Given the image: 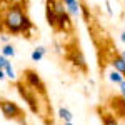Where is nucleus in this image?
Here are the masks:
<instances>
[{
  "label": "nucleus",
  "mask_w": 125,
  "mask_h": 125,
  "mask_svg": "<svg viewBox=\"0 0 125 125\" xmlns=\"http://www.w3.org/2000/svg\"><path fill=\"white\" fill-rule=\"evenodd\" d=\"M72 27H73V25H72V20H70V13H68L67 10L60 12V13H58V22H57L55 32H70Z\"/></svg>",
  "instance_id": "9"
},
{
  "label": "nucleus",
  "mask_w": 125,
  "mask_h": 125,
  "mask_svg": "<svg viewBox=\"0 0 125 125\" xmlns=\"http://www.w3.org/2000/svg\"><path fill=\"white\" fill-rule=\"evenodd\" d=\"M3 17H2V13H0V33H2V32H3Z\"/></svg>",
  "instance_id": "19"
},
{
  "label": "nucleus",
  "mask_w": 125,
  "mask_h": 125,
  "mask_svg": "<svg viewBox=\"0 0 125 125\" xmlns=\"http://www.w3.org/2000/svg\"><path fill=\"white\" fill-rule=\"evenodd\" d=\"M120 40H122V42L125 43V32H122V35H120Z\"/></svg>",
  "instance_id": "21"
},
{
  "label": "nucleus",
  "mask_w": 125,
  "mask_h": 125,
  "mask_svg": "<svg viewBox=\"0 0 125 125\" xmlns=\"http://www.w3.org/2000/svg\"><path fill=\"white\" fill-rule=\"evenodd\" d=\"M120 55H122V58H124V62H125V52H120Z\"/></svg>",
  "instance_id": "22"
},
{
  "label": "nucleus",
  "mask_w": 125,
  "mask_h": 125,
  "mask_svg": "<svg viewBox=\"0 0 125 125\" xmlns=\"http://www.w3.org/2000/svg\"><path fill=\"white\" fill-rule=\"evenodd\" d=\"M17 87V92H19V95L23 98V102H27V105L30 107V110L33 112V114H40V102H39V94L29 87L25 82H17L15 83Z\"/></svg>",
  "instance_id": "3"
},
{
  "label": "nucleus",
  "mask_w": 125,
  "mask_h": 125,
  "mask_svg": "<svg viewBox=\"0 0 125 125\" xmlns=\"http://www.w3.org/2000/svg\"><path fill=\"white\" fill-rule=\"evenodd\" d=\"M58 117H60L63 122H72V118H73L72 112H70L68 108H65V107H60V108H58Z\"/></svg>",
  "instance_id": "14"
},
{
  "label": "nucleus",
  "mask_w": 125,
  "mask_h": 125,
  "mask_svg": "<svg viewBox=\"0 0 125 125\" xmlns=\"http://www.w3.org/2000/svg\"><path fill=\"white\" fill-rule=\"evenodd\" d=\"M63 5H65V10L70 13V17H77L82 10V3L78 0H63Z\"/></svg>",
  "instance_id": "10"
},
{
  "label": "nucleus",
  "mask_w": 125,
  "mask_h": 125,
  "mask_svg": "<svg viewBox=\"0 0 125 125\" xmlns=\"http://www.w3.org/2000/svg\"><path fill=\"white\" fill-rule=\"evenodd\" d=\"M23 82L29 87H32L39 95L47 97V87H45L43 80L40 78V75L33 68H25V70H23Z\"/></svg>",
  "instance_id": "4"
},
{
  "label": "nucleus",
  "mask_w": 125,
  "mask_h": 125,
  "mask_svg": "<svg viewBox=\"0 0 125 125\" xmlns=\"http://www.w3.org/2000/svg\"><path fill=\"white\" fill-rule=\"evenodd\" d=\"M3 70H5V75H7L10 80H15V77H17V75H15L13 68H12V65H10V62L7 63V65H5V68H3Z\"/></svg>",
  "instance_id": "16"
},
{
  "label": "nucleus",
  "mask_w": 125,
  "mask_h": 125,
  "mask_svg": "<svg viewBox=\"0 0 125 125\" xmlns=\"http://www.w3.org/2000/svg\"><path fill=\"white\" fill-rule=\"evenodd\" d=\"M97 114H98V118H100L102 125H120V120L107 107H102V105L97 107Z\"/></svg>",
  "instance_id": "8"
},
{
  "label": "nucleus",
  "mask_w": 125,
  "mask_h": 125,
  "mask_svg": "<svg viewBox=\"0 0 125 125\" xmlns=\"http://www.w3.org/2000/svg\"><path fill=\"white\" fill-rule=\"evenodd\" d=\"M0 112H2V115L5 117L7 120H15V122H19L20 125L27 124V120H25V112H23L15 102H12L9 98L0 97Z\"/></svg>",
  "instance_id": "2"
},
{
  "label": "nucleus",
  "mask_w": 125,
  "mask_h": 125,
  "mask_svg": "<svg viewBox=\"0 0 125 125\" xmlns=\"http://www.w3.org/2000/svg\"><path fill=\"white\" fill-rule=\"evenodd\" d=\"M5 77H7V75H5V70H2V68H0V82H2Z\"/></svg>",
  "instance_id": "20"
},
{
  "label": "nucleus",
  "mask_w": 125,
  "mask_h": 125,
  "mask_svg": "<svg viewBox=\"0 0 125 125\" xmlns=\"http://www.w3.org/2000/svg\"><path fill=\"white\" fill-rule=\"evenodd\" d=\"M3 17V29L10 35H29L30 30L33 29L32 20L27 17L20 3H12L9 5L5 12L2 13Z\"/></svg>",
  "instance_id": "1"
},
{
  "label": "nucleus",
  "mask_w": 125,
  "mask_h": 125,
  "mask_svg": "<svg viewBox=\"0 0 125 125\" xmlns=\"http://www.w3.org/2000/svg\"><path fill=\"white\" fill-rule=\"evenodd\" d=\"M124 78H125V77L120 73V72H118V70H115V68H114V70L108 73V80H110L112 83H115V85H120V83L124 82Z\"/></svg>",
  "instance_id": "12"
},
{
  "label": "nucleus",
  "mask_w": 125,
  "mask_h": 125,
  "mask_svg": "<svg viewBox=\"0 0 125 125\" xmlns=\"http://www.w3.org/2000/svg\"><path fill=\"white\" fill-rule=\"evenodd\" d=\"M107 108L118 118V120H125V98L120 94L117 95H110L107 98Z\"/></svg>",
  "instance_id": "5"
},
{
  "label": "nucleus",
  "mask_w": 125,
  "mask_h": 125,
  "mask_svg": "<svg viewBox=\"0 0 125 125\" xmlns=\"http://www.w3.org/2000/svg\"><path fill=\"white\" fill-rule=\"evenodd\" d=\"M45 53H47V48H45V47H37L33 52H32V55H30V57H32L33 62H40L42 57H43Z\"/></svg>",
  "instance_id": "13"
},
{
  "label": "nucleus",
  "mask_w": 125,
  "mask_h": 125,
  "mask_svg": "<svg viewBox=\"0 0 125 125\" xmlns=\"http://www.w3.org/2000/svg\"><path fill=\"white\" fill-rule=\"evenodd\" d=\"M67 60L73 65V67H77L78 70H82V72H87V62H85V57H83V53H82V50L78 47H72L70 50L67 52Z\"/></svg>",
  "instance_id": "6"
},
{
  "label": "nucleus",
  "mask_w": 125,
  "mask_h": 125,
  "mask_svg": "<svg viewBox=\"0 0 125 125\" xmlns=\"http://www.w3.org/2000/svg\"><path fill=\"white\" fill-rule=\"evenodd\" d=\"M110 65L115 68V70H118V72L125 77V62H124V58H122L120 53H114V55H112V58H110Z\"/></svg>",
  "instance_id": "11"
},
{
  "label": "nucleus",
  "mask_w": 125,
  "mask_h": 125,
  "mask_svg": "<svg viewBox=\"0 0 125 125\" xmlns=\"http://www.w3.org/2000/svg\"><path fill=\"white\" fill-rule=\"evenodd\" d=\"M63 125H73L72 122H63Z\"/></svg>",
  "instance_id": "23"
},
{
  "label": "nucleus",
  "mask_w": 125,
  "mask_h": 125,
  "mask_svg": "<svg viewBox=\"0 0 125 125\" xmlns=\"http://www.w3.org/2000/svg\"><path fill=\"white\" fill-rule=\"evenodd\" d=\"M118 92H120V95L125 98V78H124V82H122V83L118 85Z\"/></svg>",
  "instance_id": "18"
},
{
  "label": "nucleus",
  "mask_w": 125,
  "mask_h": 125,
  "mask_svg": "<svg viewBox=\"0 0 125 125\" xmlns=\"http://www.w3.org/2000/svg\"><path fill=\"white\" fill-rule=\"evenodd\" d=\"M45 19H47V23L53 30L57 29L58 12L55 10V0H47V2H45Z\"/></svg>",
  "instance_id": "7"
},
{
  "label": "nucleus",
  "mask_w": 125,
  "mask_h": 125,
  "mask_svg": "<svg viewBox=\"0 0 125 125\" xmlns=\"http://www.w3.org/2000/svg\"><path fill=\"white\" fill-rule=\"evenodd\" d=\"M7 63H9V58L5 57V55H0V68H2V70H3V68H5V65H7Z\"/></svg>",
  "instance_id": "17"
},
{
  "label": "nucleus",
  "mask_w": 125,
  "mask_h": 125,
  "mask_svg": "<svg viewBox=\"0 0 125 125\" xmlns=\"http://www.w3.org/2000/svg\"><path fill=\"white\" fill-rule=\"evenodd\" d=\"M2 55H5V57H13L15 55V48H13V45H10V43H7V45H3V48H2Z\"/></svg>",
  "instance_id": "15"
}]
</instances>
